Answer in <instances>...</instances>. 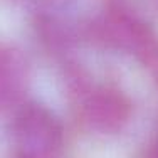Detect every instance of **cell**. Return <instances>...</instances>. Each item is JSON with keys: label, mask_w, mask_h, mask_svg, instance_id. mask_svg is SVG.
Wrapping results in <instances>:
<instances>
[{"label": "cell", "mask_w": 158, "mask_h": 158, "mask_svg": "<svg viewBox=\"0 0 158 158\" xmlns=\"http://www.w3.org/2000/svg\"><path fill=\"white\" fill-rule=\"evenodd\" d=\"M91 42L135 56L158 86V34L138 12L106 5L103 15L89 24Z\"/></svg>", "instance_id": "6da1fadb"}, {"label": "cell", "mask_w": 158, "mask_h": 158, "mask_svg": "<svg viewBox=\"0 0 158 158\" xmlns=\"http://www.w3.org/2000/svg\"><path fill=\"white\" fill-rule=\"evenodd\" d=\"M31 79L29 61L20 49L0 40V110L22 103Z\"/></svg>", "instance_id": "277c9868"}, {"label": "cell", "mask_w": 158, "mask_h": 158, "mask_svg": "<svg viewBox=\"0 0 158 158\" xmlns=\"http://www.w3.org/2000/svg\"><path fill=\"white\" fill-rule=\"evenodd\" d=\"M35 7V12H54L56 9L66 5L69 0H24Z\"/></svg>", "instance_id": "8992f818"}, {"label": "cell", "mask_w": 158, "mask_h": 158, "mask_svg": "<svg viewBox=\"0 0 158 158\" xmlns=\"http://www.w3.org/2000/svg\"><path fill=\"white\" fill-rule=\"evenodd\" d=\"M74 104L81 121L101 135L123 131L133 116V103L128 94L111 84H93Z\"/></svg>", "instance_id": "3957f363"}, {"label": "cell", "mask_w": 158, "mask_h": 158, "mask_svg": "<svg viewBox=\"0 0 158 158\" xmlns=\"http://www.w3.org/2000/svg\"><path fill=\"white\" fill-rule=\"evenodd\" d=\"M14 158H61L64 126L51 108L37 101H22L12 119Z\"/></svg>", "instance_id": "7a4b0ae2"}, {"label": "cell", "mask_w": 158, "mask_h": 158, "mask_svg": "<svg viewBox=\"0 0 158 158\" xmlns=\"http://www.w3.org/2000/svg\"><path fill=\"white\" fill-rule=\"evenodd\" d=\"M34 29L37 39L51 54L66 57V52L71 51L73 44L79 37V32L64 22L54 12H35Z\"/></svg>", "instance_id": "5b68a950"}, {"label": "cell", "mask_w": 158, "mask_h": 158, "mask_svg": "<svg viewBox=\"0 0 158 158\" xmlns=\"http://www.w3.org/2000/svg\"><path fill=\"white\" fill-rule=\"evenodd\" d=\"M152 158H158V135H156L155 145H153V150H152Z\"/></svg>", "instance_id": "52a82bcc"}]
</instances>
